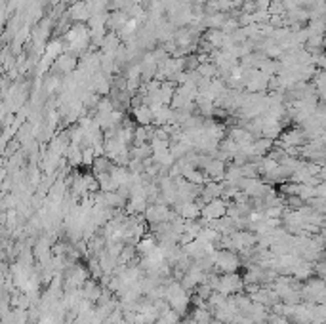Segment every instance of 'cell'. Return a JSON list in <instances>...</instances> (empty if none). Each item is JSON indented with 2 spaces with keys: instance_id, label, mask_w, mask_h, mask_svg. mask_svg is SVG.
<instances>
[{
  "instance_id": "cell-1",
  "label": "cell",
  "mask_w": 326,
  "mask_h": 324,
  "mask_svg": "<svg viewBox=\"0 0 326 324\" xmlns=\"http://www.w3.org/2000/svg\"><path fill=\"white\" fill-rule=\"evenodd\" d=\"M244 290V276H240L238 273H224L220 276V286L218 292L224 296H234L240 294Z\"/></svg>"
},
{
  "instance_id": "cell-2",
  "label": "cell",
  "mask_w": 326,
  "mask_h": 324,
  "mask_svg": "<svg viewBox=\"0 0 326 324\" xmlns=\"http://www.w3.org/2000/svg\"><path fill=\"white\" fill-rule=\"evenodd\" d=\"M240 258L234 254V250H218L216 254L214 267L220 269L222 273H236V269L240 267Z\"/></svg>"
},
{
  "instance_id": "cell-3",
  "label": "cell",
  "mask_w": 326,
  "mask_h": 324,
  "mask_svg": "<svg viewBox=\"0 0 326 324\" xmlns=\"http://www.w3.org/2000/svg\"><path fill=\"white\" fill-rule=\"evenodd\" d=\"M227 202H225L224 198H214V200H210V202H206L202 206V214H200V218H202V222H216V220H222L224 216H227Z\"/></svg>"
},
{
  "instance_id": "cell-4",
  "label": "cell",
  "mask_w": 326,
  "mask_h": 324,
  "mask_svg": "<svg viewBox=\"0 0 326 324\" xmlns=\"http://www.w3.org/2000/svg\"><path fill=\"white\" fill-rule=\"evenodd\" d=\"M202 172L206 174V178H208V180H212V182H224L225 172H227L225 160L210 156V158L206 160V164H204Z\"/></svg>"
},
{
  "instance_id": "cell-5",
  "label": "cell",
  "mask_w": 326,
  "mask_h": 324,
  "mask_svg": "<svg viewBox=\"0 0 326 324\" xmlns=\"http://www.w3.org/2000/svg\"><path fill=\"white\" fill-rule=\"evenodd\" d=\"M176 214L184 218L185 222H196L202 214V204L198 200H189V202H180L176 206Z\"/></svg>"
},
{
  "instance_id": "cell-6",
  "label": "cell",
  "mask_w": 326,
  "mask_h": 324,
  "mask_svg": "<svg viewBox=\"0 0 326 324\" xmlns=\"http://www.w3.org/2000/svg\"><path fill=\"white\" fill-rule=\"evenodd\" d=\"M132 114H134V122L138 124V126H151L153 124V116L154 112L153 109L149 107V105H140L138 109H132Z\"/></svg>"
},
{
  "instance_id": "cell-7",
  "label": "cell",
  "mask_w": 326,
  "mask_h": 324,
  "mask_svg": "<svg viewBox=\"0 0 326 324\" xmlns=\"http://www.w3.org/2000/svg\"><path fill=\"white\" fill-rule=\"evenodd\" d=\"M82 294H84V300L88 302H100V298L103 294V288L96 280H88V282L82 286Z\"/></svg>"
},
{
  "instance_id": "cell-8",
  "label": "cell",
  "mask_w": 326,
  "mask_h": 324,
  "mask_svg": "<svg viewBox=\"0 0 326 324\" xmlns=\"http://www.w3.org/2000/svg\"><path fill=\"white\" fill-rule=\"evenodd\" d=\"M176 90H178V84L172 80H166L162 82V86H160V90H158V96H160V102L162 105H172L174 102V96H176Z\"/></svg>"
},
{
  "instance_id": "cell-9",
  "label": "cell",
  "mask_w": 326,
  "mask_h": 324,
  "mask_svg": "<svg viewBox=\"0 0 326 324\" xmlns=\"http://www.w3.org/2000/svg\"><path fill=\"white\" fill-rule=\"evenodd\" d=\"M65 160L69 162V166L74 168V166H80L82 164V145H76V143H71L69 149L65 152Z\"/></svg>"
},
{
  "instance_id": "cell-10",
  "label": "cell",
  "mask_w": 326,
  "mask_h": 324,
  "mask_svg": "<svg viewBox=\"0 0 326 324\" xmlns=\"http://www.w3.org/2000/svg\"><path fill=\"white\" fill-rule=\"evenodd\" d=\"M96 158H98V154L94 151V147H82V164L84 166H94Z\"/></svg>"
},
{
  "instance_id": "cell-11",
  "label": "cell",
  "mask_w": 326,
  "mask_h": 324,
  "mask_svg": "<svg viewBox=\"0 0 326 324\" xmlns=\"http://www.w3.org/2000/svg\"><path fill=\"white\" fill-rule=\"evenodd\" d=\"M269 14H271V16H284L286 14L284 2H282V0H273L271 6H269Z\"/></svg>"
},
{
  "instance_id": "cell-12",
  "label": "cell",
  "mask_w": 326,
  "mask_h": 324,
  "mask_svg": "<svg viewBox=\"0 0 326 324\" xmlns=\"http://www.w3.org/2000/svg\"><path fill=\"white\" fill-rule=\"evenodd\" d=\"M318 178H320L322 182H326V164L322 166V168H320V174H318Z\"/></svg>"
},
{
  "instance_id": "cell-13",
  "label": "cell",
  "mask_w": 326,
  "mask_h": 324,
  "mask_svg": "<svg viewBox=\"0 0 326 324\" xmlns=\"http://www.w3.org/2000/svg\"><path fill=\"white\" fill-rule=\"evenodd\" d=\"M206 324H224V322H220V320H218V318H216V320H214V318H212V320H210V322H206Z\"/></svg>"
}]
</instances>
